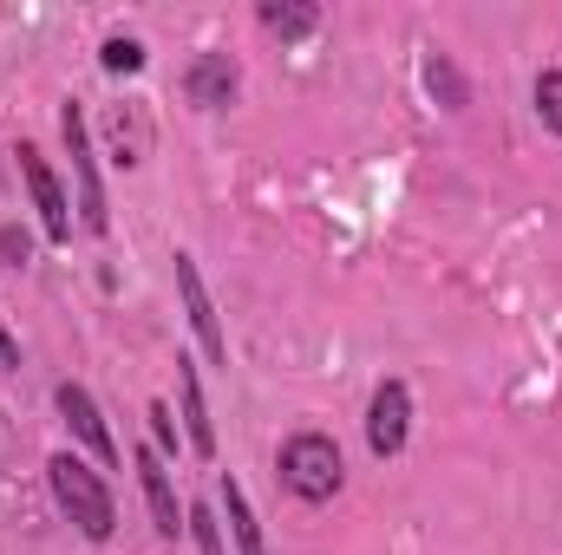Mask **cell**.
Segmentation results:
<instances>
[{
	"instance_id": "18",
	"label": "cell",
	"mask_w": 562,
	"mask_h": 555,
	"mask_svg": "<svg viewBox=\"0 0 562 555\" xmlns=\"http://www.w3.org/2000/svg\"><path fill=\"white\" fill-rule=\"evenodd\" d=\"M150 431H157V444H164V451H177V418L164 412V406H150Z\"/></svg>"
},
{
	"instance_id": "4",
	"label": "cell",
	"mask_w": 562,
	"mask_h": 555,
	"mask_svg": "<svg viewBox=\"0 0 562 555\" xmlns=\"http://www.w3.org/2000/svg\"><path fill=\"white\" fill-rule=\"evenodd\" d=\"M59 132H66V150H72V177H79V216H86V229H92V236H105V229H112V216H105V190H99L92 138H86V112H79V105H66V112H59Z\"/></svg>"
},
{
	"instance_id": "6",
	"label": "cell",
	"mask_w": 562,
	"mask_h": 555,
	"mask_svg": "<svg viewBox=\"0 0 562 555\" xmlns=\"http://www.w3.org/2000/svg\"><path fill=\"white\" fill-rule=\"evenodd\" d=\"M177 294H183V314H190V333L203 340V353H210V366H229V340H223V327H216V307H210V287L196 275V262L190 256H177Z\"/></svg>"
},
{
	"instance_id": "5",
	"label": "cell",
	"mask_w": 562,
	"mask_h": 555,
	"mask_svg": "<svg viewBox=\"0 0 562 555\" xmlns=\"http://www.w3.org/2000/svg\"><path fill=\"white\" fill-rule=\"evenodd\" d=\"M406 431H413V393L400 380H386L373 393V406H367V444H373V457H400Z\"/></svg>"
},
{
	"instance_id": "11",
	"label": "cell",
	"mask_w": 562,
	"mask_h": 555,
	"mask_svg": "<svg viewBox=\"0 0 562 555\" xmlns=\"http://www.w3.org/2000/svg\"><path fill=\"white\" fill-rule=\"evenodd\" d=\"M216 490H223V510H229L236 555H269V550H262V530H256V510H249V497H243V484H236V477H223Z\"/></svg>"
},
{
	"instance_id": "2",
	"label": "cell",
	"mask_w": 562,
	"mask_h": 555,
	"mask_svg": "<svg viewBox=\"0 0 562 555\" xmlns=\"http://www.w3.org/2000/svg\"><path fill=\"white\" fill-rule=\"evenodd\" d=\"M276 477H281V490H294L301 503H327V497L340 490V477H347L340 444H334V438H321V431L288 438V444H281V457H276Z\"/></svg>"
},
{
	"instance_id": "16",
	"label": "cell",
	"mask_w": 562,
	"mask_h": 555,
	"mask_svg": "<svg viewBox=\"0 0 562 555\" xmlns=\"http://www.w3.org/2000/svg\"><path fill=\"white\" fill-rule=\"evenodd\" d=\"M537 112H543L550 132H562V72H543L537 79Z\"/></svg>"
},
{
	"instance_id": "7",
	"label": "cell",
	"mask_w": 562,
	"mask_h": 555,
	"mask_svg": "<svg viewBox=\"0 0 562 555\" xmlns=\"http://www.w3.org/2000/svg\"><path fill=\"white\" fill-rule=\"evenodd\" d=\"M53 406H59V418L72 424V438H79L99 464H119V444H112V431H105V418H99V406H92V393H86V386H72V380H66V386L53 393Z\"/></svg>"
},
{
	"instance_id": "12",
	"label": "cell",
	"mask_w": 562,
	"mask_h": 555,
	"mask_svg": "<svg viewBox=\"0 0 562 555\" xmlns=\"http://www.w3.org/2000/svg\"><path fill=\"white\" fill-rule=\"evenodd\" d=\"M262 26L281 33V39H301V33L321 26V7H281V0H269V7H262Z\"/></svg>"
},
{
	"instance_id": "19",
	"label": "cell",
	"mask_w": 562,
	"mask_h": 555,
	"mask_svg": "<svg viewBox=\"0 0 562 555\" xmlns=\"http://www.w3.org/2000/svg\"><path fill=\"white\" fill-rule=\"evenodd\" d=\"M7 366H20V347H13V333H7V320H0V373Z\"/></svg>"
},
{
	"instance_id": "1",
	"label": "cell",
	"mask_w": 562,
	"mask_h": 555,
	"mask_svg": "<svg viewBox=\"0 0 562 555\" xmlns=\"http://www.w3.org/2000/svg\"><path fill=\"white\" fill-rule=\"evenodd\" d=\"M46 484H53V503H59V517H66V523H72L86 543H105V536L119 530V503H112L105 477H99L92 464H79L72 451L46 457Z\"/></svg>"
},
{
	"instance_id": "9",
	"label": "cell",
	"mask_w": 562,
	"mask_h": 555,
	"mask_svg": "<svg viewBox=\"0 0 562 555\" xmlns=\"http://www.w3.org/2000/svg\"><path fill=\"white\" fill-rule=\"evenodd\" d=\"M236 86H243V72H236L229 53H203V59L183 72V92H190V105H203V112H223V105L236 99Z\"/></svg>"
},
{
	"instance_id": "14",
	"label": "cell",
	"mask_w": 562,
	"mask_h": 555,
	"mask_svg": "<svg viewBox=\"0 0 562 555\" xmlns=\"http://www.w3.org/2000/svg\"><path fill=\"white\" fill-rule=\"evenodd\" d=\"M99 59H105V72H138V66H144V46H138V39H125V33H112Z\"/></svg>"
},
{
	"instance_id": "3",
	"label": "cell",
	"mask_w": 562,
	"mask_h": 555,
	"mask_svg": "<svg viewBox=\"0 0 562 555\" xmlns=\"http://www.w3.org/2000/svg\"><path fill=\"white\" fill-rule=\"evenodd\" d=\"M20 177H26V196H33V209H40V229H46V242H72V209H66V190H59V177H53V163L40 157V144L20 138Z\"/></svg>"
},
{
	"instance_id": "17",
	"label": "cell",
	"mask_w": 562,
	"mask_h": 555,
	"mask_svg": "<svg viewBox=\"0 0 562 555\" xmlns=\"http://www.w3.org/2000/svg\"><path fill=\"white\" fill-rule=\"evenodd\" d=\"M0 256H7V269H26V236L20 229H0Z\"/></svg>"
},
{
	"instance_id": "10",
	"label": "cell",
	"mask_w": 562,
	"mask_h": 555,
	"mask_svg": "<svg viewBox=\"0 0 562 555\" xmlns=\"http://www.w3.org/2000/svg\"><path fill=\"white\" fill-rule=\"evenodd\" d=\"M177 386H183L190 451H196V457H216V424H210V406H203V386H196V366H190V360H177Z\"/></svg>"
},
{
	"instance_id": "13",
	"label": "cell",
	"mask_w": 562,
	"mask_h": 555,
	"mask_svg": "<svg viewBox=\"0 0 562 555\" xmlns=\"http://www.w3.org/2000/svg\"><path fill=\"white\" fill-rule=\"evenodd\" d=\"M425 79H431V92H438L451 112H464V79L451 72V59H445V53H431V59H425Z\"/></svg>"
},
{
	"instance_id": "8",
	"label": "cell",
	"mask_w": 562,
	"mask_h": 555,
	"mask_svg": "<svg viewBox=\"0 0 562 555\" xmlns=\"http://www.w3.org/2000/svg\"><path fill=\"white\" fill-rule=\"evenodd\" d=\"M138 477H144V503H150V523L164 543H177V530H190V510H177V490H170V471H164V451H138Z\"/></svg>"
},
{
	"instance_id": "15",
	"label": "cell",
	"mask_w": 562,
	"mask_h": 555,
	"mask_svg": "<svg viewBox=\"0 0 562 555\" xmlns=\"http://www.w3.org/2000/svg\"><path fill=\"white\" fill-rule=\"evenodd\" d=\"M190 536H196V555H229V550H223L216 517H210V503H196V510H190Z\"/></svg>"
}]
</instances>
